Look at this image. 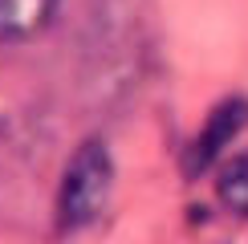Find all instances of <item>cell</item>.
<instances>
[{
	"label": "cell",
	"instance_id": "3957f363",
	"mask_svg": "<svg viewBox=\"0 0 248 244\" xmlns=\"http://www.w3.org/2000/svg\"><path fill=\"white\" fill-rule=\"evenodd\" d=\"M61 0H0V45L37 37L53 20Z\"/></svg>",
	"mask_w": 248,
	"mask_h": 244
},
{
	"label": "cell",
	"instance_id": "6da1fadb",
	"mask_svg": "<svg viewBox=\"0 0 248 244\" xmlns=\"http://www.w3.org/2000/svg\"><path fill=\"white\" fill-rule=\"evenodd\" d=\"M114 183V159L102 138H86L65 163V175L57 187V220L61 228H86L102 216Z\"/></svg>",
	"mask_w": 248,
	"mask_h": 244
},
{
	"label": "cell",
	"instance_id": "7a4b0ae2",
	"mask_svg": "<svg viewBox=\"0 0 248 244\" xmlns=\"http://www.w3.org/2000/svg\"><path fill=\"white\" fill-rule=\"evenodd\" d=\"M248 126V98L240 94H232V98H224L220 106L208 114V122H203V130L195 135L191 142V151L183 155V175L195 179L200 171H208L216 159H220V151L228 147V142L240 135V130Z\"/></svg>",
	"mask_w": 248,
	"mask_h": 244
},
{
	"label": "cell",
	"instance_id": "277c9868",
	"mask_svg": "<svg viewBox=\"0 0 248 244\" xmlns=\"http://www.w3.org/2000/svg\"><path fill=\"white\" fill-rule=\"evenodd\" d=\"M216 191H220V203L228 212L248 220V155H236L224 163L220 175H216Z\"/></svg>",
	"mask_w": 248,
	"mask_h": 244
}]
</instances>
